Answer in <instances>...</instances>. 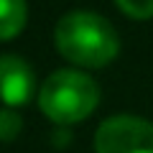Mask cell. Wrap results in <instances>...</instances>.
<instances>
[{
	"label": "cell",
	"mask_w": 153,
	"mask_h": 153,
	"mask_svg": "<svg viewBox=\"0 0 153 153\" xmlns=\"http://www.w3.org/2000/svg\"><path fill=\"white\" fill-rule=\"evenodd\" d=\"M56 49L79 66H105L117 56L120 38L107 18L92 10H71L56 23Z\"/></svg>",
	"instance_id": "cell-1"
},
{
	"label": "cell",
	"mask_w": 153,
	"mask_h": 153,
	"mask_svg": "<svg viewBox=\"0 0 153 153\" xmlns=\"http://www.w3.org/2000/svg\"><path fill=\"white\" fill-rule=\"evenodd\" d=\"M100 102V87L89 74L59 69L49 76L38 92L41 112L59 125H71L92 115Z\"/></svg>",
	"instance_id": "cell-2"
},
{
	"label": "cell",
	"mask_w": 153,
	"mask_h": 153,
	"mask_svg": "<svg viewBox=\"0 0 153 153\" xmlns=\"http://www.w3.org/2000/svg\"><path fill=\"white\" fill-rule=\"evenodd\" d=\"M94 151L97 153H153V123L133 117V115H115L97 128Z\"/></svg>",
	"instance_id": "cell-3"
},
{
	"label": "cell",
	"mask_w": 153,
	"mask_h": 153,
	"mask_svg": "<svg viewBox=\"0 0 153 153\" xmlns=\"http://www.w3.org/2000/svg\"><path fill=\"white\" fill-rule=\"evenodd\" d=\"M33 87H36V79L28 61L13 54L0 56V100L8 107L26 105L33 97Z\"/></svg>",
	"instance_id": "cell-4"
},
{
	"label": "cell",
	"mask_w": 153,
	"mask_h": 153,
	"mask_svg": "<svg viewBox=\"0 0 153 153\" xmlns=\"http://www.w3.org/2000/svg\"><path fill=\"white\" fill-rule=\"evenodd\" d=\"M28 21L26 0H0V41L16 38Z\"/></svg>",
	"instance_id": "cell-5"
},
{
	"label": "cell",
	"mask_w": 153,
	"mask_h": 153,
	"mask_svg": "<svg viewBox=\"0 0 153 153\" xmlns=\"http://www.w3.org/2000/svg\"><path fill=\"white\" fill-rule=\"evenodd\" d=\"M21 128H23V120H21V115L16 110H10V107L0 110V140H5V143L16 140Z\"/></svg>",
	"instance_id": "cell-6"
},
{
	"label": "cell",
	"mask_w": 153,
	"mask_h": 153,
	"mask_svg": "<svg viewBox=\"0 0 153 153\" xmlns=\"http://www.w3.org/2000/svg\"><path fill=\"white\" fill-rule=\"evenodd\" d=\"M130 18H153V0H115Z\"/></svg>",
	"instance_id": "cell-7"
}]
</instances>
